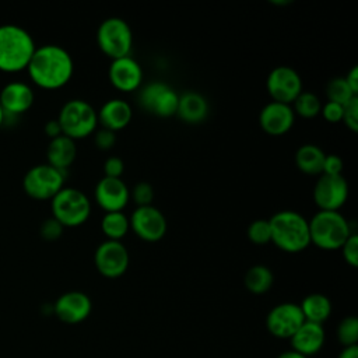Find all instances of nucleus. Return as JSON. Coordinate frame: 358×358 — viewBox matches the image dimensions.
I'll use <instances>...</instances> for the list:
<instances>
[{"mask_svg":"<svg viewBox=\"0 0 358 358\" xmlns=\"http://www.w3.org/2000/svg\"><path fill=\"white\" fill-rule=\"evenodd\" d=\"M299 308L305 322H312L317 324H323L331 313L330 299L326 295L319 292L306 295L299 303Z\"/></svg>","mask_w":358,"mask_h":358,"instance_id":"nucleus-23","label":"nucleus"},{"mask_svg":"<svg viewBox=\"0 0 358 358\" xmlns=\"http://www.w3.org/2000/svg\"><path fill=\"white\" fill-rule=\"evenodd\" d=\"M179 103V94L171 88L168 84L164 87V90L157 96L151 113L159 116V117H171L176 115Z\"/></svg>","mask_w":358,"mask_h":358,"instance_id":"nucleus-27","label":"nucleus"},{"mask_svg":"<svg viewBox=\"0 0 358 358\" xmlns=\"http://www.w3.org/2000/svg\"><path fill=\"white\" fill-rule=\"evenodd\" d=\"M76 155H77L76 141L71 140L70 137L62 134L49 141V145L46 150L49 165L66 172V169L74 162Z\"/></svg>","mask_w":358,"mask_h":358,"instance_id":"nucleus-22","label":"nucleus"},{"mask_svg":"<svg viewBox=\"0 0 358 358\" xmlns=\"http://www.w3.org/2000/svg\"><path fill=\"white\" fill-rule=\"evenodd\" d=\"M130 229L145 242H158L166 234V218L154 206L136 207L129 217Z\"/></svg>","mask_w":358,"mask_h":358,"instance_id":"nucleus-12","label":"nucleus"},{"mask_svg":"<svg viewBox=\"0 0 358 358\" xmlns=\"http://www.w3.org/2000/svg\"><path fill=\"white\" fill-rule=\"evenodd\" d=\"M310 243L322 250H337L352 234L348 220L338 211L319 210L308 221Z\"/></svg>","mask_w":358,"mask_h":358,"instance_id":"nucleus-4","label":"nucleus"},{"mask_svg":"<svg viewBox=\"0 0 358 358\" xmlns=\"http://www.w3.org/2000/svg\"><path fill=\"white\" fill-rule=\"evenodd\" d=\"M52 217L64 228L83 225L91 215V201L77 187H63L50 200Z\"/></svg>","mask_w":358,"mask_h":358,"instance_id":"nucleus-5","label":"nucleus"},{"mask_svg":"<svg viewBox=\"0 0 358 358\" xmlns=\"http://www.w3.org/2000/svg\"><path fill=\"white\" fill-rule=\"evenodd\" d=\"M338 358H358V345L344 347L343 351L340 352Z\"/></svg>","mask_w":358,"mask_h":358,"instance_id":"nucleus-43","label":"nucleus"},{"mask_svg":"<svg viewBox=\"0 0 358 358\" xmlns=\"http://www.w3.org/2000/svg\"><path fill=\"white\" fill-rule=\"evenodd\" d=\"M130 199L137 204V207L152 206L154 200V189L148 182H138L130 190Z\"/></svg>","mask_w":358,"mask_h":358,"instance_id":"nucleus-33","label":"nucleus"},{"mask_svg":"<svg viewBox=\"0 0 358 358\" xmlns=\"http://www.w3.org/2000/svg\"><path fill=\"white\" fill-rule=\"evenodd\" d=\"M124 172V162L119 157H109L103 164V173L108 178H120Z\"/></svg>","mask_w":358,"mask_h":358,"instance_id":"nucleus-39","label":"nucleus"},{"mask_svg":"<svg viewBox=\"0 0 358 358\" xmlns=\"http://www.w3.org/2000/svg\"><path fill=\"white\" fill-rule=\"evenodd\" d=\"M340 250L347 264H350L351 267L358 266V235L355 232H352L348 236V239L343 243Z\"/></svg>","mask_w":358,"mask_h":358,"instance_id":"nucleus-34","label":"nucleus"},{"mask_svg":"<svg viewBox=\"0 0 358 358\" xmlns=\"http://www.w3.org/2000/svg\"><path fill=\"white\" fill-rule=\"evenodd\" d=\"M57 122L62 127V133L76 141L95 131L98 115L90 102L76 98L67 101L60 108Z\"/></svg>","mask_w":358,"mask_h":358,"instance_id":"nucleus-6","label":"nucleus"},{"mask_svg":"<svg viewBox=\"0 0 358 358\" xmlns=\"http://www.w3.org/2000/svg\"><path fill=\"white\" fill-rule=\"evenodd\" d=\"M45 133L48 134V137H50V140L63 134L62 133V127H60L57 119H52V120H48L45 123Z\"/></svg>","mask_w":358,"mask_h":358,"instance_id":"nucleus-42","label":"nucleus"},{"mask_svg":"<svg viewBox=\"0 0 358 358\" xmlns=\"http://www.w3.org/2000/svg\"><path fill=\"white\" fill-rule=\"evenodd\" d=\"M326 95H327V101L336 102L340 105H345L354 96H358L351 91L344 77L331 78L326 85Z\"/></svg>","mask_w":358,"mask_h":358,"instance_id":"nucleus-29","label":"nucleus"},{"mask_svg":"<svg viewBox=\"0 0 358 358\" xmlns=\"http://www.w3.org/2000/svg\"><path fill=\"white\" fill-rule=\"evenodd\" d=\"M94 199L105 213L123 211L130 200V190L122 178L103 176L94 189Z\"/></svg>","mask_w":358,"mask_h":358,"instance_id":"nucleus-14","label":"nucleus"},{"mask_svg":"<svg viewBox=\"0 0 358 358\" xmlns=\"http://www.w3.org/2000/svg\"><path fill=\"white\" fill-rule=\"evenodd\" d=\"M271 241L280 250L299 253L310 245L308 220L294 210H282L268 220Z\"/></svg>","mask_w":358,"mask_h":358,"instance_id":"nucleus-2","label":"nucleus"},{"mask_svg":"<svg viewBox=\"0 0 358 358\" xmlns=\"http://www.w3.org/2000/svg\"><path fill=\"white\" fill-rule=\"evenodd\" d=\"M248 238L255 245H266L271 241V232H270V224L268 220L259 218L249 224L248 227Z\"/></svg>","mask_w":358,"mask_h":358,"instance_id":"nucleus-31","label":"nucleus"},{"mask_svg":"<svg viewBox=\"0 0 358 358\" xmlns=\"http://www.w3.org/2000/svg\"><path fill=\"white\" fill-rule=\"evenodd\" d=\"M295 122V113L291 105L270 101L259 113V124L268 136H282L291 130Z\"/></svg>","mask_w":358,"mask_h":358,"instance_id":"nucleus-17","label":"nucleus"},{"mask_svg":"<svg viewBox=\"0 0 358 358\" xmlns=\"http://www.w3.org/2000/svg\"><path fill=\"white\" fill-rule=\"evenodd\" d=\"M94 143L96 145L98 150H102V151H108L110 150L115 143H116V134L108 129H101V130H96L95 131V136H94Z\"/></svg>","mask_w":358,"mask_h":358,"instance_id":"nucleus-38","label":"nucleus"},{"mask_svg":"<svg viewBox=\"0 0 358 358\" xmlns=\"http://www.w3.org/2000/svg\"><path fill=\"white\" fill-rule=\"evenodd\" d=\"M108 78L120 92H133L143 83V69L131 56L115 59L109 64Z\"/></svg>","mask_w":358,"mask_h":358,"instance_id":"nucleus-16","label":"nucleus"},{"mask_svg":"<svg viewBox=\"0 0 358 358\" xmlns=\"http://www.w3.org/2000/svg\"><path fill=\"white\" fill-rule=\"evenodd\" d=\"M165 85H166L165 83H159V81L148 83L147 85H144V87L140 90V94H138V105H140L144 110L151 112L152 105H154L157 96H158L159 92L164 90Z\"/></svg>","mask_w":358,"mask_h":358,"instance_id":"nucleus-32","label":"nucleus"},{"mask_svg":"<svg viewBox=\"0 0 358 358\" xmlns=\"http://www.w3.org/2000/svg\"><path fill=\"white\" fill-rule=\"evenodd\" d=\"M343 172V159L336 154H326L323 161V175H341Z\"/></svg>","mask_w":358,"mask_h":358,"instance_id":"nucleus-40","label":"nucleus"},{"mask_svg":"<svg viewBox=\"0 0 358 358\" xmlns=\"http://www.w3.org/2000/svg\"><path fill=\"white\" fill-rule=\"evenodd\" d=\"M96 45L110 60L130 56L133 48L131 28L123 18L109 17L96 29Z\"/></svg>","mask_w":358,"mask_h":358,"instance_id":"nucleus-7","label":"nucleus"},{"mask_svg":"<svg viewBox=\"0 0 358 358\" xmlns=\"http://www.w3.org/2000/svg\"><path fill=\"white\" fill-rule=\"evenodd\" d=\"M274 282L273 271L264 264H255L248 268L243 277V284L246 289L255 295L266 294Z\"/></svg>","mask_w":358,"mask_h":358,"instance_id":"nucleus-25","label":"nucleus"},{"mask_svg":"<svg viewBox=\"0 0 358 358\" xmlns=\"http://www.w3.org/2000/svg\"><path fill=\"white\" fill-rule=\"evenodd\" d=\"M64 231V227L57 221L55 220L53 217H49L46 218L41 227H39V235L45 239V241H56L62 236Z\"/></svg>","mask_w":358,"mask_h":358,"instance_id":"nucleus-36","label":"nucleus"},{"mask_svg":"<svg viewBox=\"0 0 358 358\" xmlns=\"http://www.w3.org/2000/svg\"><path fill=\"white\" fill-rule=\"evenodd\" d=\"M289 340H291V345H292L294 351H296L305 357L315 355L324 345L326 334H324L323 324L303 322Z\"/></svg>","mask_w":358,"mask_h":358,"instance_id":"nucleus-19","label":"nucleus"},{"mask_svg":"<svg viewBox=\"0 0 358 358\" xmlns=\"http://www.w3.org/2000/svg\"><path fill=\"white\" fill-rule=\"evenodd\" d=\"M176 115L186 123H201L208 115V102L201 94L196 91H186L179 95Z\"/></svg>","mask_w":358,"mask_h":358,"instance_id":"nucleus-21","label":"nucleus"},{"mask_svg":"<svg viewBox=\"0 0 358 358\" xmlns=\"http://www.w3.org/2000/svg\"><path fill=\"white\" fill-rule=\"evenodd\" d=\"M271 4H274V6H287V4H291V1L289 0H273V1H270Z\"/></svg>","mask_w":358,"mask_h":358,"instance_id":"nucleus-45","label":"nucleus"},{"mask_svg":"<svg viewBox=\"0 0 358 358\" xmlns=\"http://www.w3.org/2000/svg\"><path fill=\"white\" fill-rule=\"evenodd\" d=\"M96 115L98 123H101L103 129L115 133L124 129L131 122L133 110L131 106L122 98H113L106 101Z\"/></svg>","mask_w":358,"mask_h":358,"instance_id":"nucleus-20","label":"nucleus"},{"mask_svg":"<svg viewBox=\"0 0 358 358\" xmlns=\"http://www.w3.org/2000/svg\"><path fill=\"white\" fill-rule=\"evenodd\" d=\"M129 252L120 241H103L94 253L96 271L106 278L123 275L129 267Z\"/></svg>","mask_w":358,"mask_h":358,"instance_id":"nucleus-11","label":"nucleus"},{"mask_svg":"<svg viewBox=\"0 0 358 358\" xmlns=\"http://www.w3.org/2000/svg\"><path fill=\"white\" fill-rule=\"evenodd\" d=\"M277 358H308V357H305V355H302V354H299L294 350H288V351L281 352Z\"/></svg>","mask_w":358,"mask_h":358,"instance_id":"nucleus-44","label":"nucleus"},{"mask_svg":"<svg viewBox=\"0 0 358 358\" xmlns=\"http://www.w3.org/2000/svg\"><path fill=\"white\" fill-rule=\"evenodd\" d=\"M266 88L273 101L292 105L296 96L303 91V84L295 69L289 66H277L268 73Z\"/></svg>","mask_w":358,"mask_h":358,"instance_id":"nucleus-9","label":"nucleus"},{"mask_svg":"<svg viewBox=\"0 0 358 358\" xmlns=\"http://www.w3.org/2000/svg\"><path fill=\"white\" fill-rule=\"evenodd\" d=\"M27 70L31 80L38 87L56 90L70 81L74 71V63L64 48L55 43H46L35 49Z\"/></svg>","mask_w":358,"mask_h":358,"instance_id":"nucleus-1","label":"nucleus"},{"mask_svg":"<svg viewBox=\"0 0 358 358\" xmlns=\"http://www.w3.org/2000/svg\"><path fill=\"white\" fill-rule=\"evenodd\" d=\"M292 110L295 115L305 117V119H312L320 115L322 109V101L319 96L313 92L309 91H302L296 99L292 102Z\"/></svg>","mask_w":358,"mask_h":358,"instance_id":"nucleus-28","label":"nucleus"},{"mask_svg":"<svg viewBox=\"0 0 358 358\" xmlns=\"http://www.w3.org/2000/svg\"><path fill=\"white\" fill-rule=\"evenodd\" d=\"M35 99L32 88L22 81H10L0 91V105L6 115L27 112Z\"/></svg>","mask_w":358,"mask_h":358,"instance_id":"nucleus-18","label":"nucleus"},{"mask_svg":"<svg viewBox=\"0 0 358 358\" xmlns=\"http://www.w3.org/2000/svg\"><path fill=\"white\" fill-rule=\"evenodd\" d=\"M344 78H345L348 87L351 88V91L355 95H358V66H352Z\"/></svg>","mask_w":358,"mask_h":358,"instance_id":"nucleus-41","label":"nucleus"},{"mask_svg":"<svg viewBox=\"0 0 358 358\" xmlns=\"http://www.w3.org/2000/svg\"><path fill=\"white\" fill-rule=\"evenodd\" d=\"M4 117H6V113H4V110H3V108H1V105H0V126H1L3 122H4Z\"/></svg>","mask_w":358,"mask_h":358,"instance_id":"nucleus-46","label":"nucleus"},{"mask_svg":"<svg viewBox=\"0 0 358 358\" xmlns=\"http://www.w3.org/2000/svg\"><path fill=\"white\" fill-rule=\"evenodd\" d=\"M64 171H60L48 162L38 164L25 172L22 178V187L32 199L52 200V197L64 187Z\"/></svg>","mask_w":358,"mask_h":358,"instance_id":"nucleus-8","label":"nucleus"},{"mask_svg":"<svg viewBox=\"0 0 358 358\" xmlns=\"http://www.w3.org/2000/svg\"><path fill=\"white\" fill-rule=\"evenodd\" d=\"M130 229L129 217L123 211L105 213L101 220V231L108 241H120Z\"/></svg>","mask_w":358,"mask_h":358,"instance_id":"nucleus-26","label":"nucleus"},{"mask_svg":"<svg viewBox=\"0 0 358 358\" xmlns=\"http://www.w3.org/2000/svg\"><path fill=\"white\" fill-rule=\"evenodd\" d=\"M341 122L352 131H358V96H354L350 102L343 105Z\"/></svg>","mask_w":358,"mask_h":358,"instance_id":"nucleus-35","label":"nucleus"},{"mask_svg":"<svg viewBox=\"0 0 358 358\" xmlns=\"http://www.w3.org/2000/svg\"><path fill=\"white\" fill-rule=\"evenodd\" d=\"M305 322L298 303L282 302L270 309L266 316L268 333L278 338H291L292 334Z\"/></svg>","mask_w":358,"mask_h":358,"instance_id":"nucleus-13","label":"nucleus"},{"mask_svg":"<svg viewBox=\"0 0 358 358\" xmlns=\"http://www.w3.org/2000/svg\"><path fill=\"white\" fill-rule=\"evenodd\" d=\"M313 201L323 211H338L348 199V183L343 175H319L313 186Z\"/></svg>","mask_w":358,"mask_h":358,"instance_id":"nucleus-10","label":"nucleus"},{"mask_svg":"<svg viewBox=\"0 0 358 358\" xmlns=\"http://www.w3.org/2000/svg\"><path fill=\"white\" fill-rule=\"evenodd\" d=\"M324 151L316 144H303L295 152L296 168L306 175H322Z\"/></svg>","mask_w":358,"mask_h":358,"instance_id":"nucleus-24","label":"nucleus"},{"mask_svg":"<svg viewBox=\"0 0 358 358\" xmlns=\"http://www.w3.org/2000/svg\"><path fill=\"white\" fill-rule=\"evenodd\" d=\"M320 115L327 120L329 123H338L343 119V105L336 103V102H324L322 103Z\"/></svg>","mask_w":358,"mask_h":358,"instance_id":"nucleus-37","label":"nucleus"},{"mask_svg":"<svg viewBox=\"0 0 358 358\" xmlns=\"http://www.w3.org/2000/svg\"><path fill=\"white\" fill-rule=\"evenodd\" d=\"M337 338L343 347L357 345V343H358V319H357V316H347L338 323Z\"/></svg>","mask_w":358,"mask_h":358,"instance_id":"nucleus-30","label":"nucleus"},{"mask_svg":"<svg viewBox=\"0 0 358 358\" xmlns=\"http://www.w3.org/2000/svg\"><path fill=\"white\" fill-rule=\"evenodd\" d=\"M36 46L31 34L17 24L0 25V70L15 73L27 69Z\"/></svg>","mask_w":358,"mask_h":358,"instance_id":"nucleus-3","label":"nucleus"},{"mask_svg":"<svg viewBox=\"0 0 358 358\" xmlns=\"http://www.w3.org/2000/svg\"><path fill=\"white\" fill-rule=\"evenodd\" d=\"M91 310V298L81 291H67L62 294L53 305V312L57 319L67 324L84 322L90 316Z\"/></svg>","mask_w":358,"mask_h":358,"instance_id":"nucleus-15","label":"nucleus"}]
</instances>
